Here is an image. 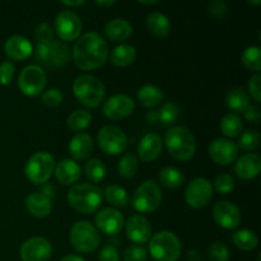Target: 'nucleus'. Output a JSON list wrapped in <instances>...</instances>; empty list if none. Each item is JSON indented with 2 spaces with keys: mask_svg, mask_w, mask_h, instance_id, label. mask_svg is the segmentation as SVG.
<instances>
[{
  "mask_svg": "<svg viewBox=\"0 0 261 261\" xmlns=\"http://www.w3.org/2000/svg\"><path fill=\"white\" fill-rule=\"evenodd\" d=\"M109 56V47L105 38L96 31L84 33L73 47L74 64L81 70H94L103 65Z\"/></svg>",
  "mask_w": 261,
  "mask_h": 261,
  "instance_id": "f257e3e1",
  "label": "nucleus"
},
{
  "mask_svg": "<svg viewBox=\"0 0 261 261\" xmlns=\"http://www.w3.org/2000/svg\"><path fill=\"white\" fill-rule=\"evenodd\" d=\"M165 144L173 158L189 161L196 150V140L193 133L184 126H173L165 135Z\"/></svg>",
  "mask_w": 261,
  "mask_h": 261,
  "instance_id": "f03ea898",
  "label": "nucleus"
},
{
  "mask_svg": "<svg viewBox=\"0 0 261 261\" xmlns=\"http://www.w3.org/2000/svg\"><path fill=\"white\" fill-rule=\"evenodd\" d=\"M68 201L79 213H94L102 204V191L93 184H78L69 190Z\"/></svg>",
  "mask_w": 261,
  "mask_h": 261,
  "instance_id": "7ed1b4c3",
  "label": "nucleus"
},
{
  "mask_svg": "<svg viewBox=\"0 0 261 261\" xmlns=\"http://www.w3.org/2000/svg\"><path fill=\"white\" fill-rule=\"evenodd\" d=\"M149 252L157 261H177L182 252V245L173 232L162 231L150 237Z\"/></svg>",
  "mask_w": 261,
  "mask_h": 261,
  "instance_id": "20e7f679",
  "label": "nucleus"
},
{
  "mask_svg": "<svg viewBox=\"0 0 261 261\" xmlns=\"http://www.w3.org/2000/svg\"><path fill=\"white\" fill-rule=\"evenodd\" d=\"M74 96L86 107H97L105 98V86L93 75H79L73 83Z\"/></svg>",
  "mask_w": 261,
  "mask_h": 261,
  "instance_id": "39448f33",
  "label": "nucleus"
},
{
  "mask_svg": "<svg viewBox=\"0 0 261 261\" xmlns=\"http://www.w3.org/2000/svg\"><path fill=\"white\" fill-rule=\"evenodd\" d=\"M36 59L48 69H61L70 59V48L63 41L37 43Z\"/></svg>",
  "mask_w": 261,
  "mask_h": 261,
  "instance_id": "423d86ee",
  "label": "nucleus"
},
{
  "mask_svg": "<svg viewBox=\"0 0 261 261\" xmlns=\"http://www.w3.org/2000/svg\"><path fill=\"white\" fill-rule=\"evenodd\" d=\"M55 170V160L47 152H37L28 158L24 166V173L31 182L43 185L50 180Z\"/></svg>",
  "mask_w": 261,
  "mask_h": 261,
  "instance_id": "0eeeda50",
  "label": "nucleus"
},
{
  "mask_svg": "<svg viewBox=\"0 0 261 261\" xmlns=\"http://www.w3.org/2000/svg\"><path fill=\"white\" fill-rule=\"evenodd\" d=\"M70 241L76 251L89 254L98 249L101 244V236L98 229L93 224L87 221H79L71 228Z\"/></svg>",
  "mask_w": 261,
  "mask_h": 261,
  "instance_id": "6e6552de",
  "label": "nucleus"
},
{
  "mask_svg": "<svg viewBox=\"0 0 261 261\" xmlns=\"http://www.w3.org/2000/svg\"><path fill=\"white\" fill-rule=\"evenodd\" d=\"M162 201V191L155 181L149 180L138 186L132 196V205L140 213L154 212Z\"/></svg>",
  "mask_w": 261,
  "mask_h": 261,
  "instance_id": "1a4fd4ad",
  "label": "nucleus"
},
{
  "mask_svg": "<svg viewBox=\"0 0 261 261\" xmlns=\"http://www.w3.org/2000/svg\"><path fill=\"white\" fill-rule=\"evenodd\" d=\"M98 145L106 154L119 155L127 149L129 139L119 126L106 125L98 133Z\"/></svg>",
  "mask_w": 261,
  "mask_h": 261,
  "instance_id": "9d476101",
  "label": "nucleus"
},
{
  "mask_svg": "<svg viewBox=\"0 0 261 261\" xmlns=\"http://www.w3.org/2000/svg\"><path fill=\"white\" fill-rule=\"evenodd\" d=\"M46 81V71L38 65H28L20 71L18 76V86H19L20 92L25 96H37L45 89Z\"/></svg>",
  "mask_w": 261,
  "mask_h": 261,
  "instance_id": "9b49d317",
  "label": "nucleus"
},
{
  "mask_svg": "<svg viewBox=\"0 0 261 261\" xmlns=\"http://www.w3.org/2000/svg\"><path fill=\"white\" fill-rule=\"evenodd\" d=\"M213 198V186L206 178H194L185 190V200L194 209L205 208Z\"/></svg>",
  "mask_w": 261,
  "mask_h": 261,
  "instance_id": "f8f14e48",
  "label": "nucleus"
},
{
  "mask_svg": "<svg viewBox=\"0 0 261 261\" xmlns=\"http://www.w3.org/2000/svg\"><path fill=\"white\" fill-rule=\"evenodd\" d=\"M19 254L22 261H48L53 255V246L45 237L35 236L23 242Z\"/></svg>",
  "mask_w": 261,
  "mask_h": 261,
  "instance_id": "ddd939ff",
  "label": "nucleus"
},
{
  "mask_svg": "<svg viewBox=\"0 0 261 261\" xmlns=\"http://www.w3.org/2000/svg\"><path fill=\"white\" fill-rule=\"evenodd\" d=\"M55 31L63 41H74L79 37L82 22L73 10H61L55 18Z\"/></svg>",
  "mask_w": 261,
  "mask_h": 261,
  "instance_id": "4468645a",
  "label": "nucleus"
},
{
  "mask_svg": "<svg viewBox=\"0 0 261 261\" xmlns=\"http://www.w3.org/2000/svg\"><path fill=\"white\" fill-rule=\"evenodd\" d=\"M135 109V102L126 94H115L103 103V115L110 120H121L130 116Z\"/></svg>",
  "mask_w": 261,
  "mask_h": 261,
  "instance_id": "2eb2a0df",
  "label": "nucleus"
},
{
  "mask_svg": "<svg viewBox=\"0 0 261 261\" xmlns=\"http://www.w3.org/2000/svg\"><path fill=\"white\" fill-rule=\"evenodd\" d=\"M239 148L236 143L226 138L214 139L209 145V155L212 160L221 166H228L236 161Z\"/></svg>",
  "mask_w": 261,
  "mask_h": 261,
  "instance_id": "dca6fc26",
  "label": "nucleus"
},
{
  "mask_svg": "<svg viewBox=\"0 0 261 261\" xmlns=\"http://www.w3.org/2000/svg\"><path fill=\"white\" fill-rule=\"evenodd\" d=\"M213 217L218 226L224 229H234L241 223V212L229 201H219L213 208Z\"/></svg>",
  "mask_w": 261,
  "mask_h": 261,
  "instance_id": "f3484780",
  "label": "nucleus"
},
{
  "mask_svg": "<svg viewBox=\"0 0 261 261\" xmlns=\"http://www.w3.org/2000/svg\"><path fill=\"white\" fill-rule=\"evenodd\" d=\"M96 228L106 234H117L125 226L124 216L115 208H105L96 216Z\"/></svg>",
  "mask_w": 261,
  "mask_h": 261,
  "instance_id": "a211bd4d",
  "label": "nucleus"
},
{
  "mask_svg": "<svg viewBox=\"0 0 261 261\" xmlns=\"http://www.w3.org/2000/svg\"><path fill=\"white\" fill-rule=\"evenodd\" d=\"M125 226H126L127 237L137 245L145 244L152 237V227L144 216L135 214L130 217Z\"/></svg>",
  "mask_w": 261,
  "mask_h": 261,
  "instance_id": "6ab92c4d",
  "label": "nucleus"
},
{
  "mask_svg": "<svg viewBox=\"0 0 261 261\" xmlns=\"http://www.w3.org/2000/svg\"><path fill=\"white\" fill-rule=\"evenodd\" d=\"M162 138L155 133H148L140 139L138 144V155L143 162H152L162 153Z\"/></svg>",
  "mask_w": 261,
  "mask_h": 261,
  "instance_id": "aec40b11",
  "label": "nucleus"
},
{
  "mask_svg": "<svg viewBox=\"0 0 261 261\" xmlns=\"http://www.w3.org/2000/svg\"><path fill=\"white\" fill-rule=\"evenodd\" d=\"M4 51L8 58L17 61H23L32 54L33 46L24 36H10L4 43Z\"/></svg>",
  "mask_w": 261,
  "mask_h": 261,
  "instance_id": "412c9836",
  "label": "nucleus"
},
{
  "mask_svg": "<svg viewBox=\"0 0 261 261\" xmlns=\"http://www.w3.org/2000/svg\"><path fill=\"white\" fill-rule=\"evenodd\" d=\"M261 171V157L256 153H247L237 160L234 172L241 180H252Z\"/></svg>",
  "mask_w": 261,
  "mask_h": 261,
  "instance_id": "4be33fe9",
  "label": "nucleus"
},
{
  "mask_svg": "<svg viewBox=\"0 0 261 261\" xmlns=\"http://www.w3.org/2000/svg\"><path fill=\"white\" fill-rule=\"evenodd\" d=\"M93 139L87 133H78L69 143V153L76 161L87 160L93 153Z\"/></svg>",
  "mask_w": 261,
  "mask_h": 261,
  "instance_id": "5701e85b",
  "label": "nucleus"
},
{
  "mask_svg": "<svg viewBox=\"0 0 261 261\" xmlns=\"http://www.w3.org/2000/svg\"><path fill=\"white\" fill-rule=\"evenodd\" d=\"M25 208L31 216L36 218H45L53 211V200L42 193H32L25 198Z\"/></svg>",
  "mask_w": 261,
  "mask_h": 261,
  "instance_id": "b1692460",
  "label": "nucleus"
},
{
  "mask_svg": "<svg viewBox=\"0 0 261 261\" xmlns=\"http://www.w3.org/2000/svg\"><path fill=\"white\" fill-rule=\"evenodd\" d=\"M103 32L110 41L122 42L132 36L133 27L129 20L124 19V18H116V19H112L109 23H106Z\"/></svg>",
  "mask_w": 261,
  "mask_h": 261,
  "instance_id": "393cba45",
  "label": "nucleus"
},
{
  "mask_svg": "<svg viewBox=\"0 0 261 261\" xmlns=\"http://www.w3.org/2000/svg\"><path fill=\"white\" fill-rule=\"evenodd\" d=\"M55 177L63 185L75 184L81 177V167L74 160H63L55 166Z\"/></svg>",
  "mask_w": 261,
  "mask_h": 261,
  "instance_id": "a878e982",
  "label": "nucleus"
},
{
  "mask_svg": "<svg viewBox=\"0 0 261 261\" xmlns=\"http://www.w3.org/2000/svg\"><path fill=\"white\" fill-rule=\"evenodd\" d=\"M135 58H137V51L132 45H126V43H121V45L116 46L112 50L111 55H110V60L111 64L119 68H125L129 66L130 64L134 63Z\"/></svg>",
  "mask_w": 261,
  "mask_h": 261,
  "instance_id": "bb28decb",
  "label": "nucleus"
},
{
  "mask_svg": "<svg viewBox=\"0 0 261 261\" xmlns=\"http://www.w3.org/2000/svg\"><path fill=\"white\" fill-rule=\"evenodd\" d=\"M138 101L144 107H154L158 106L163 101V92L160 87L154 84H145L140 87L137 93Z\"/></svg>",
  "mask_w": 261,
  "mask_h": 261,
  "instance_id": "cd10ccee",
  "label": "nucleus"
},
{
  "mask_svg": "<svg viewBox=\"0 0 261 261\" xmlns=\"http://www.w3.org/2000/svg\"><path fill=\"white\" fill-rule=\"evenodd\" d=\"M147 27L157 37H166L171 31L170 19L161 12H153L147 17Z\"/></svg>",
  "mask_w": 261,
  "mask_h": 261,
  "instance_id": "c85d7f7f",
  "label": "nucleus"
},
{
  "mask_svg": "<svg viewBox=\"0 0 261 261\" xmlns=\"http://www.w3.org/2000/svg\"><path fill=\"white\" fill-rule=\"evenodd\" d=\"M232 241L236 245L237 249L242 250V251H251V250L256 249L257 244H259L257 234L250 229L237 231L232 237Z\"/></svg>",
  "mask_w": 261,
  "mask_h": 261,
  "instance_id": "c756f323",
  "label": "nucleus"
},
{
  "mask_svg": "<svg viewBox=\"0 0 261 261\" xmlns=\"http://www.w3.org/2000/svg\"><path fill=\"white\" fill-rule=\"evenodd\" d=\"M158 180L165 188L176 189L180 188L185 181L182 172L175 167H165L158 173Z\"/></svg>",
  "mask_w": 261,
  "mask_h": 261,
  "instance_id": "7c9ffc66",
  "label": "nucleus"
},
{
  "mask_svg": "<svg viewBox=\"0 0 261 261\" xmlns=\"http://www.w3.org/2000/svg\"><path fill=\"white\" fill-rule=\"evenodd\" d=\"M249 96L242 88H234L228 92L226 97V103L228 109L236 112H244V110L249 106Z\"/></svg>",
  "mask_w": 261,
  "mask_h": 261,
  "instance_id": "2f4dec72",
  "label": "nucleus"
},
{
  "mask_svg": "<svg viewBox=\"0 0 261 261\" xmlns=\"http://www.w3.org/2000/svg\"><path fill=\"white\" fill-rule=\"evenodd\" d=\"M105 199L109 201L111 205L116 206V208H122V206H126V204L129 203V196H127L126 190L124 188H121L120 185H109L105 189Z\"/></svg>",
  "mask_w": 261,
  "mask_h": 261,
  "instance_id": "473e14b6",
  "label": "nucleus"
},
{
  "mask_svg": "<svg viewBox=\"0 0 261 261\" xmlns=\"http://www.w3.org/2000/svg\"><path fill=\"white\" fill-rule=\"evenodd\" d=\"M92 115L86 110H75L68 116L66 124L73 132H82L91 125Z\"/></svg>",
  "mask_w": 261,
  "mask_h": 261,
  "instance_id": "72a5a7b5",
  "label": "nucleus"
},
{
  "mask_svg": "<svg viewBox=\"0 0 261 261\" xmlns=\"http://www.w3.org/2000/svg\"><path fill=\"white\" fill-rule=\"evenodd\" d=\"M221 130L228 138L239 137L242 130L241 117L237 114H234V112L227 114L221 121Z\"/></svg>",
  "mask_w": 261,
  "mask_h": 261,
  "instance_id": "f704fd0d",
  "label": "nucleus"
},
{
  "mask_svg": "<svg viewBox=\"0 0 261 261\" xmlns=\"http://www.w3.org/2000/svg\"><path fill=\"white\" fill-rule=\"evenodd\" d=\"M84 175L92 182H101L106 176V166L98 158H92L84 165Z\"/></svg>",
  "mask_w": 261,
  "mask_h": 261,
  "instance_id": "c9c22d12",
  "label": "nucleus"
},
{
  "mask_svg": "<svg viewBox=\"0 0 261 261\" xmlns=\"http://www.w3.org/2000/svg\"><path fill=\"white\" fill-rule=\"evenodd\" d=\"M138 168H139V161H138L137 155L133 153H126L120 160L119 166H117L119 175L124 178L134 177L135 173L138 172Z\"/></svg>",
  "mask_w": 261,
  "mask_h": 261,
  "instance_id": "e433bc0d",
  "label": "nucleus"
},
{
  "mask_svg": "<svg viewBox=\"0 0 261 261\" xmlns=\"http://www.w3.org/2000/svg\"><path fill=\"white\" fill-rule=\"evenodd\" d=\"M242 64L245 68L252 71H259L261 69V50L259 46H250L242 53Z\"/></svg>",
  "mask_w": 261,
  "mask_h": 261,
  "instance_id": "4c0bfd02",
  "label": "nucleus"
},
{
  "mask_svg": "<svg viewBox=\"0 0 261 261\" xmlns=\"http://www.w3.org/2000/svg\"><path fill=\"white\" fill-rule=\"evenodd\" d=\"M178 119V107L173 102H166L158 111V121L165 126L175 124Z\"/></svg>",
  "mask_w": 261,
  "mask_h": 261,
  "instance_id": "58836bf2",
  "label": "nucleus"
},
{
  "mask_svg": "<svg viewBox=\"0 0 261 261\" xmlns=\"http://www.w3.org/2000/svg\"><path fill=\"white\" fill-rule=\"evenodd\" d=\"M260 144V133L255 129H249L240 137L237 148L245 150V152H251L256 149Z\"/></svg>",
  "mask_w": 261,
  "mask_h": 261,
  "instance_id": "ea45409f",
  "label": "nucleus"
},
{
  "mask_svg": "<svg viewBox=\"0 0 261 261\" xmlns=\"http://www.w3.org/2000/svg\"><path fill=\"white\" fill-rule=\"evenodd\" d=\"M213 186L219 194L226 195V194H229L231 191H233L234 186H236V182H234V178L232 177L231 175L221 173V175H218L216 178H214Z\"/></svg>",
  "mask_w": 261,
  "mask_h": 261,
  "instance_id": "a19ab883",
  "label": "nucleus"
},
{
  "mask_svg": "<svg viewBox=\"0 0 261 261\" xmlns=\"http://www.w3.org/2000/svg\"><path fill=\"white\" fill-rule=\"evenodd\" d=\"M208 259L211 261H229V250L223 242H213L208 247Z\"/></svg>",
  "mask_w": 261,
  "mask_h": 261,
  "instance_id": "79ce46f5",
  "label": "nucleus"
},
{
  "mask_svg": "<svg viewBox=\"0 0 261 261\" xmlns=\"http://www.w3.org/2000/svg\"><path fill=\"white\" fill-rule=\"evenodd\" d=\"M147 256V250L140 245H132L126 247L122 254L124 261H145Z\"/></svg>",
  "mask_w": 261,
  "mask_h": 261,
  "instance_id": "37998d69",
  "label": "nucleus"
},
{
  "mask_svg": "<svg viewBox=\"0 0 261 261\" xmlns=\"http://www.w3.org/2000/svg\"><path fill=\"white\" fill-rule=\"evenodd\" d=\"M35 38L37 43H46L54 41V28L48 23H41L35 30Z\"/></svg>",
  "mask_w": 261,
  "mask_h": 261,
  "instance_id": "c03bdc74",
  "label": "nucleus"
},
{
  "mask_svg": "<svg viewBox=\"0 0 261 261\" xmlns=\"http://www.w3.org/2000/svg\"><path fill=\"white\" fill-rule=\"evenodd\" d=\"M41 98H42L43 105L47 107H58L60 106L64 101V96L63 93H61V91L55 88L46 91Z\"/></svg>",
  "mask_w": 261,
  "mask_h": 261,
  "instance_id": "a18cd8bd",
  "label": "nucleus"
},
{
  "mask_svg": "<svg viewBox=\"0 0 261 261\" xmlns=\"http://www.w3.org/2000/svg\"><path fill=\"white\" fill-rule=\"evenodd\" d=\"M227 10H228V8L223 0H212L208 3V12L217 19L224 18V15L227 14Z\"/></svg>",
  "mask_w": 261,
  "mask_h": 261,
  "instance_id": "49530a36",
  "label": "nucleus"
},
{
  "mask_svg": "<svg viewBox=\"0 0 261 261\" xmlns=\"http://www.w3.org/2000/svg\"><path fill=\"white\" fill-rule=\"evenodd\" d=\"M14 76V65L12 61H3L0 64V84L7 86Z\"/></svg>",
  "mask_w": 261,
  "mask_h": 261,
  "instance_id": "de8ad7c7",
  "label": "nucleus"
},
{
  "mask_svg": "<svg viewBox=\"0 0 261 261\" xmlns=\"http://www.w3.org/2000/svg\"><path fill=\"white\" fill-rule=\"evenodd\" d=\"M98 259L99 261H120V256L116 247L112 245H106L99 252Z\"/></svg>",
  "mask_w": 261,
  "mask_h": 261,
  "instance_id": "09e8293b",
  "label": "nucleus"
},
{
  "mask_svg": "<svg viewBox=\"0 0 261 261\" xmlns=\"http://www.w3.org/2000/svg\"><path fill=\"white\" fill-rule=\"evenodd\" d=\"M260 82H261V76L259 74H255V75L251 76V79L249 81V92L252 96V98H254L256 102L261 101Z\"/></svg>",
  "mask_w": 261,
  "mask_h": 261,
  "instance_id": "8fccbe9b",
  "label": "nucleus"
},
{
  "mask_svg": "<svg viewBox=\"0 0 261 261\" xmlns=\"http://www.w3.org/2000/svg\"><path fill=\"white\" fill-rule=\"evenodd\" d=\"M244 116L247 121L252 122V124H259L261 119L260 109L257 106H255V105H249L244 110Z\"/></svg>",
  "mask_w": 261,
  "mask_h": 261,
  "instance_id": "3c124183",
  "label": "nucleus"
},
{
  "mask_svg": "<svg viewBox=\"0 0 261 261\" xmlns=\"http://www.w3.org/2000/svg\"><path fill=\"white\" fill-rule=\"evenodd\" d=\"M186 261H205L204 260L203 255L200 254L199 251L196 250H190L188 252V256H186Z\"/></svg>",
  "mask_w": 261,
  "mask_h": 261,
  "instance_id": "603ef678",
  "label": "nucleus"
},
{
  "mask_svg": "<svg viewBox=\"0 0 261 261\" xmlns=\"http://www.w3.org/2000/svg\"><path fill=\"white\" fill-rule=\"evenodd\" d=\"M40 193H42L43 195H46V196H48V198H53L54 196V188H53V185H50V184H43L42 185V189H41V191Z\"/></svg>",
  "mask_w": 261,
  "mask_h": 261,
  "instance_id": "864d4df0",
  "label": "nucleus"
},
{
  "mask_svg": "<svg viewBox=\"0 0 261 261\" xmlns=\"http://www.w3.org/2000/svg\"><path fill=\"white\" fill-rule=\"evenodd\" d=\"M147 120L149 122H152V124H155V122H158V111H155V110H152V111H149L147 114Z\"/></svg>",
  "mask_w": 261,
  "mask_h": 261,
  "instance_id": "5fc2aeb1",
  "label": "nucleus"
},
{
  "mask_svg": "<svg viewBox=\"0 0 261 261\" xmlns=\"http://www.w3.org/2000/svg\"><path fill=\"white\" fill-rule=\"evenodd\" d=\"M60 261H86V259H83L82 256H78V255L69 254V255H65V256L61 257Z\"/></svg>",
  "mask_w": 261,
  "mask_h": 261,
  "instance_id": "6e6d98bb",
  "label": "nucleus"
},
{
  "mask_svg": "<svg viewBox=\"0 0 261 261\" xmlns=\"http://www.w3.org/2000/svg\"><path fill=\"white\" fill-rule=\"evenodd\" d=\"M61 4L66 5V7H79V5L84 4V2L83 0H79V2L78 0H76V2H63Z\"/></svg>",
  "mask_w": 261,
  "mask_h": 261,
  "instance_id": "4d7b16f0",
  "label": "nucleus"
},
{
  "mask_svg": "<svg viewBox=\"0 0 261 261\" xmlns=\"http://www.w3.org/2000/svg\"><path fill=\"white\" fill-rule=\"evenodd\" d=\"M96 4L98 5V7L109 8V7H111V5H114L115 2H114V0H110V2H96Z\"/></svg>",
  "mask_w": 261,
  "mask_h": 261,
  "instance_id": "13d9d810",
  "label": "nucleus"
},
{
  "mask_svg": "<svg viewBox=\"0 0 261 261\" xmlns=\"http://www.w3.org/2000/svg\"><path fill=\"white\" fill-rule=\"evenodd\" d=\"M140 4H147V5H150V4H157V0H153V2H139Z\"/></svg>",
  "mask_w": 261,
  "mask_h": 261,
  "instance_id": "bf43d9fd",
  "label": "nucleus"
},
{
  "mask_svg": "<svg viewBox=\"0 0 261 261\" xmlns=\"http://www.w3.org/2000/svg\"><path fill=\"white\" fill-rule=\"evenodd\" d=\"M260 0H256V2H249V4H252V5H257V4H260Z\"/></svg>",
  "mask_w": 261,
  "mask_h": 261,
  "instance_id": "052dcab7",
  "label": "nucleus"
}]
</instances>
